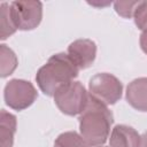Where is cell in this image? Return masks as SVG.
I'll return each mask as SVG.
<instances>
[{
    "label": "cell",
    "instance_id": "6da1fadb",
    "mask_svg": "<svg viewBox=\"0 0 147 147\" xmlns=\"http://www.w3.org/2000/svg\"><path fill=\"white\" fill-rule=\"evenodd\" d=\"M113 122V114L108 107L90 94L87 105L79 116L80 136L88 147L102 146L107 141Z\"/></svg>",
    "mask_w": 147,
    "mask_h": 147
},
{
    "label": "cell",
    "instance_id": "7a4b0ae2",
    "mask_svg": "<svg viewBox=\"0 0 147 147\" xmlns=\"http://www.w3.org/2000/svg\"><path fill=\"white\" fill-rule=\"evenodd\" d=\"M78 71L79 69L74 64L68 54L57 53L51 56L38 70L36 82L45 95L53 96L60 86L72 82L78 76Z\"/></svg>",
    "mask_w": 147,
    "mask_h": 147
},
{
    "label": "cell",
    "instance_id": "3957f363",
    "mask_svg": "<svg viewBox=\"0 0 147 147\" xmlns=\"http://www.w3.org/2000/svg\"><path fill=\"white\" fill-rule=\"evenodd\" d=\"M90 93L80 82L72 80L60 86L54 93V102L61 113L68 116L80 115L88 101Z\"/></svg>",
    "mask_w": 147,
    "mask_h": 147
},
{
    "label": "cell",
    "instance_id": "277c9868",
    "mask_svg": "<svg viewBox=\"0 0 147 147\" xmlns=\"http://www.w3.org/2000/svg\"><path fill=\"white\" fill-rule=\"evenodd\" d=\"M88 93L106 106L115 105L122 98L123 85L114 75L100 72L90 79Z\"/></svg>",
    "mask_w": 147,
    "mask_h": 147
},
{
    "label": "cell",
    "instance_id": "5b68a950",
    "mask_svg": "<svg viewBox=\"0 0 147 147\" xmlns=\"http://www.w3.org/2000/svg\"><path fill=\"white\" fill-rule=\"evenodd\" d=\"M3 98L9 108L14 110H24L36 101L38 92L32 83L16 78L6 84Z\"/></svg>",
    "mask_w": 147,
    "mask_h": 147
},
{
    "label": "cell",
    "instance_id": "8992f818",
    "mask_svg": "<svg viewBox=\"0 0 147 147\" xmlns=\"http://www.w3.org/2000/svg\"><path fill=\"white\" fill-rule=\"evenodd\" d=\"M10 14L15 26L22 31L36 29L42 18V3L40 1L22 0L10 2Z\"/></svg>",
    "mask_w": 147,
    "mask_h": 147
},
{
    "label": "cell",
    "instance_id": "52a82bcc",
    "mask_svg": "<svg viewBox=\"0 0 147 147\" xmlns=\"http://www.w3.org/2000/svg\"><path fill=\"white\" fill-rule=\"evenodd\" d=\"M67 54L79 70L86 69L95 60L96 45L91 39H77L69 45Z\"/></svg>",
    "mask_w": 147,
    "mask_h": 147
},
{
    "label": "cell",
    "instance_id": "ba28073f",
    "mask_svg": "<svg viewBox=\"0 0 147 147\" xmlns=\"http://www.w3.org/2000/svg\"><path fill=\"white\" fill-rule=\"evenodd\" d=\"M125 98L127 103L139 110L147 111V77L133 79L126 87Z\"/></svg>",
    "mask_w": 147,
    "mask_h": 147
},
{
    "label": "cell",
    "instance_id": "9c48e42d",
    "mask_svg": "<svg viewBox=\"0 0 147 147\" xmlns=\"http://www.w3.org/2000/svg\"><path fill=\"white\" fill-rule=\"evenodd\" d=\"M141 136L131 126L118 124L109 137V147H140Z\"/></svg>",
    "mask_w": 147,
    "mask_h": 147
},
{
    "label": "cell",
    "instance_id": "30bf717a",
    "mask_svg": "<svg viewBox=\"0 0 147 147\" xmlns=\"http://www.w3.org/2000/svg\"><path fill=\"white\" fill-rule=\"evenodd\" d=\"M16 126H17L16 116L8 113L5 109H1V113H0V146L1 147H13Z\"/></svg>",
    "mask_w": 147,
    "mask_h": 147
},
{
    "label": "cell",
    "instance_id": "8fae6325",
    "mask_svg": "<svg viewBox=\"0 0 147 147\" xmlns=\"http://www.w3.org/2000/svg\"><path fill=\"white\" fill-rule=\"evenodd\" d=\"M18 64L17 56L11 48L7 45H0V76L2 78L8 77L14 72Z\"/></svg>",
    "mask_w": 147,
    "mask_h": 147
},
{
    "label": "cell",
    "instance_id": "7c38bea8",
    "mask_svg": "<svg viewBox=\"0 0 147 147\" xmlns=\"http://www.w3.org/2000/svg\"><path fill=\"white\" fill-rule=\"evenodd\" d=\"M17 28L14 24L10 14V3L1 2L0 5V39L5 40L16 32Z\"/></svg>",
    "mask_w": 147,
    "mask_h": 147
},
{
    "label": "cell",
    "instance_id": "4fadbf2b",
    "mask_svg": "<svg viewBox=\"0 0 147 147\" xmlns=\"http://www.w3.org/2000/svg\"><path fill=\"white\" fill-rule=\"evenodd\" d=\"M54 147H88V145L79 133L68 131L61 133L55 139Z\"/></svg>",
    "mask_w": 147,
    "mask_h": 147
},
{
    "label": "cell",
    "instance_id": "5bb4252c",
    "mask_svg": "<svg viewBox=\"0 0 147 147\" xmlns=\"http://www.w3.org/2000/svg\"><path fill=\"white\" fill-rule=\"evenodd\" d=\"M140 1H116L114 2V8L118 15L124 18H130L133 16L134 10Z\"/></svg>",
    "mask_w": 147,
    "mask_h": 147
},
{
    "label": "cell",
    "instance_id": "9a60e30c",
    "mask_svg": "<svg viewBox=\"0 0 147 147\" xmlns=\"http://www.w3.org/2000/svg\"><path fill=\"white\" fill-rule=\"evenodd\" d=\"M134 23L141 31L147 29V1H140L133 14Z\"/></svg>",
    "mask_w": 147,
    "mask_h": 147
},
{
    "label": "cell",
    "instance_id": "2e32d148",
    "mask_svg": "<svg viewBox=\"0 0 147 147\" xmlns=\"http://www.w3.org/2000/svg\"><path fill=\"white\" fill-rule=\"evenodd\" d=\"M140 47L145 54H147V29L144 30L140 34Z\"/></svg>",
    "mask_w": 147,
    "mask_h": 147
},
{
    "label": "cell",
    "instance_id": "e0dca14e",
    "mask_svg": "<svg viewBox=\"0 0 147 147\" xmlns=\"http://www.w3.org/2000/svg\"><path fill=\"white\" fill-rule=\"evenodd\" d=\"M140 147H147V131L141 136L140 140Z\"/></svg>",
    "mask_w": 147,
    "mask_h": 147
},
{
    "label": "cell",
    "instance_id": "ac0fdd59",
    "mask_svg": "<svg viewBox=\"0 0 147 147\" xmlns=\"http://www.w3.org/2000/svg\"><path fill=\"white\" fill-rule=\"evenodd\" d=\"M96 147H106V146H103V145H102V146H96Z\"/></svg>",
    "mask_w": 147,
    "mask_h": 147
}]
</instances>
